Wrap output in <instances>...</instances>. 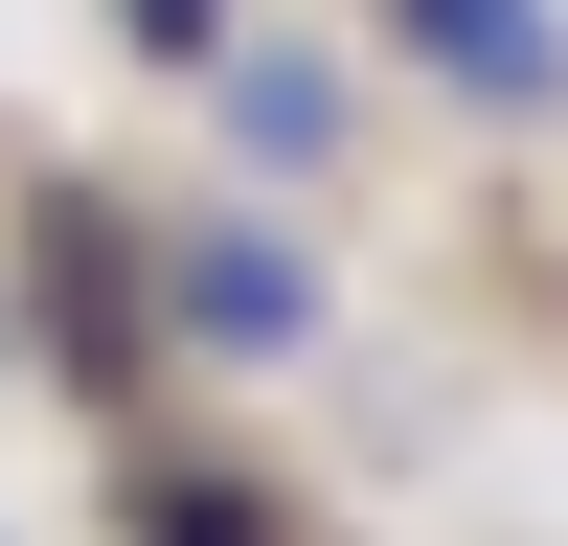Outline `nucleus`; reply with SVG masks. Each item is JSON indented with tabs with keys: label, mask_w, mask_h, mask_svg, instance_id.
I'll list each match as a JSON object with an SVG mask.
<instances>
[{
	"label": "nucleus",
	"mask_w": 568,
	"mask_h": 546,
	"mask_svg": "<svg viewBox=\"0 0 568 546\" xmlns=\"http://www.w3.org/2000/svg\"><path fill=\"white\" fill-rule=\"evenodd\" d=\"M409 46H433V69H478V91H546V69H568L546 0H409Z\"/></svg>",
	"instance_id": "nucleus-1"
},
{
	"label": "nucleus",
	"mask_w": 568,
	"mask_h": 546,
	"mask_svg": "<svg viewBox=\"0 0 568 546\" xmlns=\"http://www.w3.org/2000/svg\"><path fill=\"white\" fill-rule=\"evenodd\" d=\"M182 296H205L227 342H296V251H251V228H227V251H182Z\"/></svg>",
	"instance_id": "nucleus-2"
},
{
	"label": "nucleus",
	"mask_w": 568,
	"mask_h": 546,
	"mask_svg": "<svg viewBox=\"0 0 568 546\" xmlns=\"http://www.w3.org/2000/svg\"><path fill=\"white\" fill-rule=\"evenodd\" d=\"M136 23H160V46H205V23H227V0H136Z\"/></svg>",
	"instance_id": "nucleus-3"
}]
</instances>
